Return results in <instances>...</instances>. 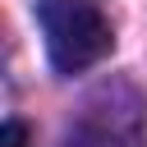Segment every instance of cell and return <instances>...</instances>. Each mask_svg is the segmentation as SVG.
<instances>
[{
    "label": "cell",
    "mask_w": 147,
    "mask_h": 147,
    "mask_svg": "<svg viewBox=\"0 0 147 147\" xmlns=\"http://www.w3.org/2000/svg\"><path fill=\"white\" fill-rule=\"evenodd\" d=\"M37 23L55 74H87L115 46V28L96 0H37Z\"/></svg>",
    "instance_id": "obj_1"
},
{
    "label": "cell",
    "mask_w": 147,
    "mask_h": 147,
    "mask_svg": "<svg viewBox=\"0 0 147 147\" xmlns=\"http://www.w3.org/2000/svg\"><path fill=\"white\" fill-rule=\"evenodd\" d=\"M64 147H138V115L92 106L83 115V124L64 138Z\"/></svg>",
    "instance_id": "obj_2"
},
{
    "label": "cell",
    "mask_w": 147,
    "mask_h": 147,
    "mask_svg": "<svg viewBox=\"0 0 147 147\" xmlns=\"http://www.w3.org/2000/svg\"><path fill=\"white\" fill-rule=\"evenodd\" d=\"M0 147H28V124L9 119V124H5V138H0Z\"/></svg>",
    "instance_id": "obj_3"
}]
</instances>
